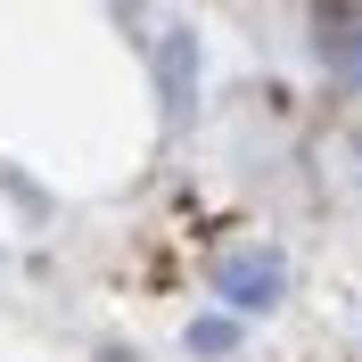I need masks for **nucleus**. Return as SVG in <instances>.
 Wrapping results in <instances>:
<instances>
[{
    "instance_id": "5",
    "label": "nucleus",
    "mask_w": 362,
    "mask_h": 362,
    "mask_svg": "<svg viewBox=\"0 0 362 362\" xmlns=\"http://www.w3.org/2000/svg\"><path fill=\"white\" fill-rule=\"evenodd\" d=\"M354 181H362V148H354Z\"/></svg>"
},
{
    "instance_id": "2",
    "label": "nucleus",
    "mask_w": 362,
    "mask_h": 362,
    "mask_svg": "<svg viewBox=\"0 0 362 362\" xmlns=\"http://www.w3.org/2000/svg\"><path fill=\"white\" fill-rule=\"evenodd\" d=\"M189 99H198V42H189V25L165 33V115L189 124Z\"/></svg>"
},
{
    "instance_id": "1",
    "label": "nucleus",
    "mask_w": 362,
    "mask_h": 362,
    "mask_svg": "<svg viewBox=\"0 0 362 362\" xmlns=\"http://www.w3.org/2000/svg\"><path fill=\"white\" fill-rule=\"evenodd\" d=\"M214 288H223V305H239V313H264V305H280V288H288V264L272 247H239V255H223Z\"/></svg>"
},
{
    "instance_id": "3",
    "label": "nucleus",
    "mask_w": 362,
    "mask_h": 362,
    "mask_svg": "<svg viewBox=\"0 0 362 362\" xmlns=\"http://www.w3.org/2000/svg\"><path fill=\"white\" fill-rule=\"evenodd\" d=\"M321 58L346 90H362V17H329L321 25Z\"/></svg>"
},
{
    "instance_id": "4",
    "label": "nucleus",
    "mask_w": 362,
    "mask_h": 362,
    "mask_svg": "<svg viewBox=\"0 0 362 362\" xmlns=\"http://www.w3.org/2000/svg\"><path fill=\"white\" fill-rule=\"evenodd\" d=\"M230 338H239V329H230V313H223V321H198V329H189V346H198V354H230Z\"/></svg>"
}]
</instances>
